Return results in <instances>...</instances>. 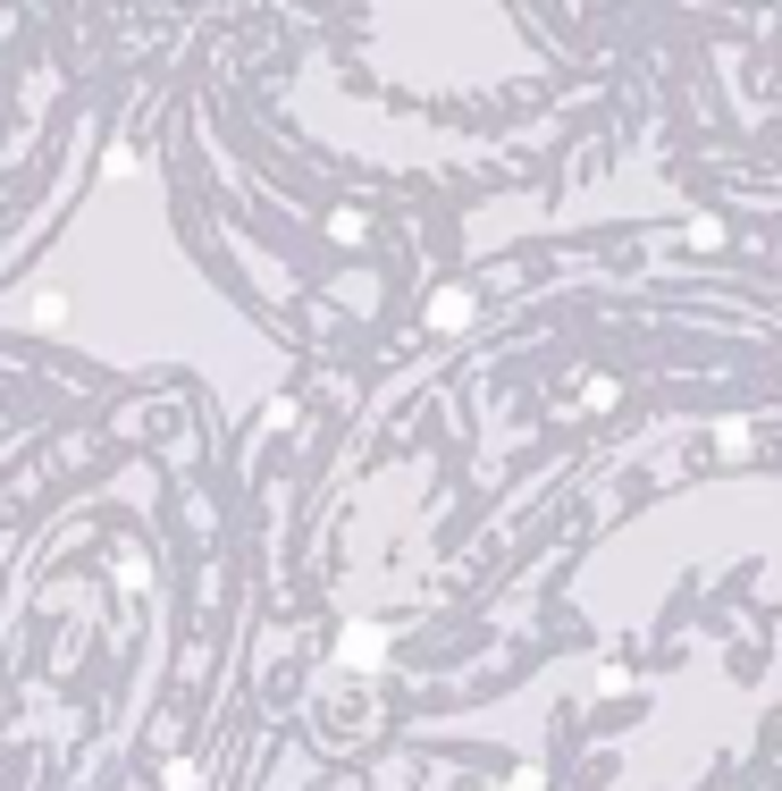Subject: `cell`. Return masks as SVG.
Segmentation results:
<instances>
[{"label": "cell", "mask_w": 782, "mask_h": 791, "mask_svg": "<svg viewBox=\"0 0 782 791\" xmlns=\"http://www.w3.org/2000/svg\"><path fill=\"white\" fill-rule=\"evenodd\" d=\"M337 657H345V665H378V657H387V640H378V623H353V632L337 640Z\"/></svg>", "instance_id": "1"}, {"label": "cell", "mask_w": 782, "mask_h": 791, "mask_svg": "<svg viewBox=\"0 0 782 791\" xmlns=\"http://www.w3.org/2000/svg\"><path fill=\"white\" fill-rule=\"evenodd\" d=\"M430 320H438V329H463V320H471V295H463V286H446V295H438V312H430Z\"/></svg>", "instance_id": "2"}]
</instances>
